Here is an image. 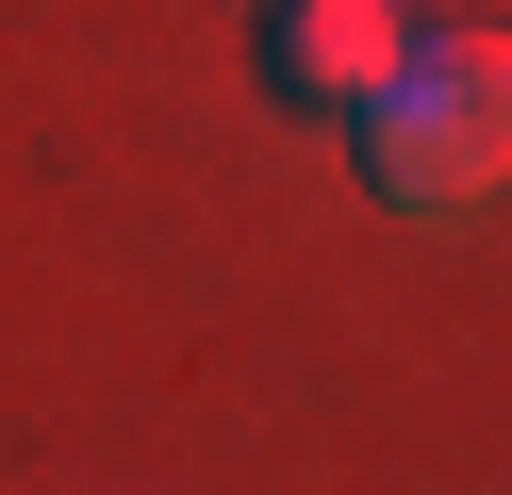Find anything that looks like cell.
I'll list each match as a JSON object with an SVG mask.
<instances>
[{"label":"cell","mask_w":512,"mask_h":495,"mask_svg":"<svg viewBox=\"0 0 512 495\" xmlns=\"http://www.w3.org/2000/svg\"><path fill=\"white\" fill-rule=\"evenodd\" d=\"M347 165L397 215H463L512 182V33H413V66L347 116Z\"/></svg>","instance_id":"1"},{"label":"cell","mask_w":512,"mask_h":495,"mask_svg":"<svg viewBox=\"0 0 512 495\" xmlns=\"http://www.w3.org/2000/svg\"><path fill=\"white\" fill-rule=\"evenodd\" d=\"M248 66H265L281 116H364V99L413 66V17H397V0H265Z\"/></svg>","instance_id":"2"}]
</instances>
